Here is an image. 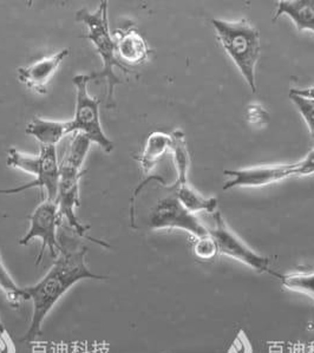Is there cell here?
Returning <instances> with one entry per match:
<instances>
[{
	"label": "cell",
	"mask_w": 314,
	"mask_h": 353,
	"mask_svg": "<svg viewBox=\"0 0 314 353\" xmlns=\"http://www.w3.org/2000/svg\"><path fill=\"white\" fill-rule=\"evenodd\" d=\"M6 165L11 168L19 169L21 172L37 177L41 169V159L39 155L35 157V155L19 152L16 148H10L8 150Z\"/></svg>",
	"instance_id": "obj_20"
},
{
	"label": "cell",
	"mask_w": 314,
	"mask_h": 353,
	"mask_svg": "<svg viewBox=\"0 0 314 353\" xmlns=\"http://www.w3.org/2000/svg\"><path fill=\"white\" fill-rule=\"evenodd\" d=\"M172 190L175 193L179 201L184 205L186 210L190 213L197 212H207L214 214L217 212V200L215 197H204L199 192H196L192 185L188 183L184 185H174Z\"/></svg>",
	"instance_id": "obj_16"
},
{
	"label": "cell",
	"mask_w": 314,
	"mask_h": 353,
	"mask_svg": "<svg viewBox=\"0 0 314 353\" xmlns=\"http://www.w3.org/2000/svg\"><path fill=\"white\" fill-rule=\"evenodd\" d=\"M172 135V150L174 163H175L176 172H177V180L175 185H184L188 183V170L190 165V157L188 152L186 139L184 132L181 130H175L170 134Z\"/></svg>",
	"instance_id": "obj_17"
},
{
	"label": "cell",
	"mask_w": 314,
	"mask_h": 353,
	"mask_svg": "<svg viewBox=\"0 0 314 353\" xmlns=\"http://www.w3.org/2000/svg\"><path fill=\"white\" fill-rule=\"evenodd\" d=\"M214 228L209 230V235L215 241L217 253L227 255L229 258L245 263L257 273H272L269 270V259L257 254L252 248H249L224 221L222 214L217 210L213 214Z\"/></svg>",
	"instance_id": "obj_8"
},
{
	"label": "cell",
	"mask_w": 314,
	"mask_h": 353,
	"mask_svg": "<svg viewBox=\"0 0 314 353\" xmlns=\"http://www.w3.org/2000/svg\"><path fill=\"white\" fill-rule=\"evenodd\" d=\"M196 256L200 259H213L217 254V247L212 236L197 239L195 247H194Z\"/></svg>",
	"instance_id": "obj_22"
},
{
	"label": "cell",
	"mask_w": 314,
	"mask_h": 353,
	"mask_svg": "<svg viewBox=\"0 0 314 353\" xmlns=\"http://www.w3.org/2000/svg\"><path fill=\"white\" fill-rule=\"evenodd\" d=\"M288 97L294 103V105L297 107L304 119L306 121L307 127L310 129L311 136L314 139V101L294 94L292 90L290 91Z\"/></svg>",
	"instance_id": "obj_21"
},
{
	"label": "cell",
	"mask_w": 314,
	"mask_h": 353,
	"mask_svg": "<svg viewBox=\"0 0 314 353\" xmlns=\"http://www.w3.org/2000/svg\"><path fill=\"white\" fill-rule=\"evenodd\" d=\"M172 147V135L164 132H151L148 136L142 154L139 157V165L143 173L148 175L153 169L155 168L164 154L170 150Z\"/></svg>",
	"instance_id": "obj_15"
},
{
	"label": "cell",
	"mask_w": 314,
	"mask_h": 353,
	"mask_svg": "<svg viewBox=\"0 0 314 353\" xmlns=\"http://www.w3.org/2000/svg\"><path fill=\"white\" fill-rule=\"evenodd\" d=\"M224 175L232 176L224 185V190L237 187H262L272 185L279 181L285 180L293 175L292 165H260L254 168L239 169V170H224Z\"/></svg>",
	"instance_id": "obj_11"
},
{
	"label": "cell",
	"mask_w": 314,
	"mask_h": 353,
	"mask_svg": "<svg viewBox=\"0 0 314 353\" xmlns=\"http://www.w3.org/2000/svg\"><path fill=\"white\" fill-rule=\"evenodd\" d=\"M248 121L253 124H264L268 121V114L262 109V105H251L248 108Z\"/></svg>",
	"instance_id": "obj_24"
},
{
	"label": "cell",
	"mask_w": 314,
	"mask_h": 353,
	"mask_svg": "<svg viewBox=\"0 0 314 353\" xmlns=\"http://www.w3.org/2000/svg\"><path fill=\"white\" fill-rule=\"evenodd\" d=\"M61 219L58 205L56 201L45 199L37 205L29 216L30 227L26 234L19 240V245L26 246L35 239L41 241V251L36 258V265H39L43 260L45 252L49 251L50 256L57 259L61 252V243L57 238L58 227L61 225Z\"/></svg>",
	"instance_id": "obj_6"
},
{
	"label": "cell",
	"mask_w": 314,
	"mask_h": 353,
	"mask_svg": "<svg viewBox=\"0 0 314 353\" xmlns=\"http://www.w3.org/2000/svg\"><path fill=\"white\" fill-rule=\"evenodd\" d=\"M69 54V49H63L29 65L21 66L17 69V79L36 94H48L50 82Z\"/></svg>",
	"instance_id": "obj_9"
},
{
	"label": "cell",
	"mask_w": 314,
	"mask_h": 353,
	"mask_svg": "<svg viewBox=\"0 0 314 353\" xmlns=\"http://www.w3.org/2000/svg\"><path fill=\"white\" fill-rule=\"evenodd\" d=\"M41 169L39 175L29 183L14 187V188L0 189V195H11V194L23 193L25 190L39 188L46 192V199L56 201L57 197L58 182H59V163H58L57 150L55 147L39 148Z\"/></svg>",
	"instance_id": "obj_10"
},
{
	"label": "cell",
	"mask_w": 314,
	"mask_h": 353,
	"mask_svg": "<svg viewBox=\"0 0 314 353\" xmlns=\"http://www.w3.org/2000/svg\"><path fill=\"white\" fill-rule=\"evenodd\" d=\"M25 132L44 147H55L70 134V121H55L35 116L26 124Z\"/></svg>",
	"instance_id": "obj_13"
},
{
	"label": "cell",
	"mask_w": 314,
	"mask_h": 353,
	"mask_svg": "<svg viewBox=\"0 0 314 353\" xmlns=\"http://www.w3.org/2000/svg\"><path fill=\"white\" fill-rule=\"evenodd\" d=\"M61 252L49 272L36 285L24 288L28 299L32 301V316L29 330L25 332L23 341H32L41 336L43 324L61 296L70 288L82 280H106L104 275L90 271L86 266L88 248L74 240L61 235L59 239Z\"/></svg>",
	"instance_id": "obj_1"
},
{
	"label": "cell",
	"mask_w": 314,
	"mask_h": 353,
	"mask_svg": "<svg viewBox=\"0 0 314 353\" xmlns=\"http://www.w3.org/2000/svg\"><path fill=\"white\" fill-rule=\"evenodd\" d=\"M91 74H76L72 79L76 88V110L70 119V134H82L91 143L97 144L106 154L114 152V142L106 135L101 123V99L92 97L88 91Z\"/></svg>",
	"instance_id": "obj_5"
},
{
	"label": "cell",
	"mask_w": 314,
	"mask_h": 353,
	"mask_svg": "<svg viewBox=\"0 0 314 353\" xmlns=\"http://www.w3.org/2000/svg\"><path fill=\"white\" fill-rule=\"evenodd\" d=\"M284 14L290 17L299 31L311 30L314 32V0H280L273 21Z\"/></svg>",
	"instance_id": "obj_14"
},
{
	"label": "cell",
	"mask_w": 314,
	"mask_h": 353,
	"mask_svg": "<svg viewBox=\"0 0 314 353\" xmlns=\"http://www.w3.org/2000/svg\"><path fill=\"white\" fill-rule=\"evenodd\" d=\"M112 37L116 46V56L126 68H128L127 65H142L149 58L150 49L147 41L133 26L116 30Z\"/></svg>",
	"instance_id": "obj_12"
},
{
	"label": "cell",
	"mask_w": 314,
	"mask_h": 353,
	"mask_svg": "<svg viewBox=\"0 0 314 353\" xmlns=\"http://www.w3.org/2000/svg\"><path fill=\"white\" fill-rule=\"evenodd\" d=\"M0 353H16V346L8 332L0 334Z\"/></svg>",
	"instance_id": "obj_25"
},
{
	"label": "cell",
	"mask_w": 314,
	"mask_h": 353,
	"mask_svg": "<svg viewBox=\"0 0 314 353\" xmlns=\"http://www.w3.org/2000/svg\"><path fill=\"white\" fill-rule=\"evenodd\" d=\"M291 90L302 97L314 101V87L307 88V89H291Z\"/></svg>",
	"instance_id": "obj_26"
},
{
	"label": "cell",
	"mask_w": 314,
	"mask_h": 353,
	"mask_svg": "<svg viewBox=\"0 0 314 353\" xmlns=\"http://www.w3.org/2000/svg\"><path fill=\"white\" fill-rule=\"evenodd\" d=\"M217 39L235 63L252 92H257L255 65L260 56V33L246 19L229 21L212 19Z\"/></svg>",
	"instance_id": "obj_4"
},
{
	"label": "cell",
	"mask_w": 314,
	"mask_h": 353,
	"mask_svg": "<svg viewBox=\"0 0 314 353\" xmlns=\"http://www.w3.org/2000/svg\"><path fill=\"white\" fill-rule=\"evenodd\" d=\"M89 139L82 134H75L70 142L69 148L59 165V182H58L56 203L61 219H66L69 226L79 238L89 240L103 248H110L104 240H98L88 234L89 227L84 226L76 215V208L81 207L79 199V182L83 176V165L90 150Z\"/></svg>",
	"instance_id": "obj_2"
},
{
	"label": "cell",
	"mask_w": 314,
	"mask_h": 353,
	"mask_svg": "<svg viewBox=\"0 0 314 353\" xmlns=\"http://www.w3.org/2000/svg\"><path fill=\"white\" fill-rule=\"evenodd\" d=\"M75 21L82 23L88 28V34L84 38L89 39L91 44L102 59L103 70L91 74V81L106 79V107H115V88L122 83L115 69L117 68L124 74H131L133 71L123 65L116 56V46L114 37L109 28L108 17V1H101L97 10L91 12L88 8H81L76 12Z\"/></svg>",
	"instance_id": "obj_3"
},
{
	"label": "cell",
	"mask_w": 314,
	"mask_h": 353,
	"mask_svg": "<svg viewBox=\"0 0 314 353\" xmlns=\"http://www.w3.org/2000/svg\"><path fill=\"white\" fill-rule=\"evenodd\" d=\"M271 274L277 276L287 290L302 293L314 300V267L311 271L294 272L287 274H279L272 271Z\"/></svg>",
	"instance_id": "obj_18"
},
{
	"label": "cell",
	"mask_w": 314,
	"mask_h": 353,
	"mask_svg": "<svg viewBox=\"0 0 314 353\" xmlns=\"http://www.w3.org/2000/svg\"><path fill=\"white\" fill-rule=\"evenodd\" d=\"M0 290L4 293L6 300L12 305L13 307H18L23 300H29L25 288H21L14 281L12 275L10 274V272L5 266L1 252H0Z\"/></svg>",
	"instance_id": "obj_19"
},
{
	"label": "cell",
	"mask_w": 314,
	"mask_h": 353,
	"mask_svg": "<svg viewBox=\"0 0 314 353\" xmlns=\"http://www.w3.org/2000/svg\"><path fill=\"white\" fill-rule=\"evenodd\" d=\"M5 333H8V330L5 327L4 323H3L1 318H0V334H5Z\"/></svg>",
	"instance_id": "obj_27"
},
{
	"label": "cell",
	"mask_w": 314,
	"mask_h": 353,
	"mask_svg": "<svg viewBox=\"0 0 314 353\" xmlns=\"http://www.w3.org/2000/svg\"><path fill=\"white\" fill-rule=\"evenodd\" d=\"M292 170H293V175H299V176H306V175L314 174V149L307 154L304 160L298 163H293Z\"/></svg>",
	"instance_id": "obj_23"
},
{
	"label": "cell",
	"mask_w": 314,
	"mask_h": 353,
	"mask_svg": "<svg viewBox=\"0 0 314 353\" xmlns=\"http://www.w3.org/2000/svg\"><path fill=\"white\" fill-rule=\"evenodd\" d=\"M148 225L151 230H184L196 239L209 236V230L201 223L194 214L184 208L175 193L159 199L151 208Z\"/></svg>",
	"instance_id": "obj_7"
}]
</instances>
